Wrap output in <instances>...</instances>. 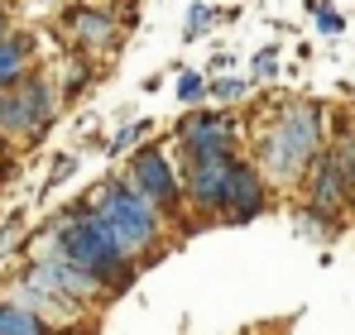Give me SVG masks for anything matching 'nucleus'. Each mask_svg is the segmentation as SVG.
<instances>
[{
    "label": "nucleus",
    "mask_w": 355,
    "mask_h": 335,
    "mask_svg": "<svg viewBox=\"0 0 355 335\" xmlns=\"http://www.w3.org/2000/svg\"><path fill=\"white\" fill-rule=\"evenodd\" d=\"M58 239H62V249H58L62 259L77 264L82 273H92L101 287H130L135 269H130L125 249L106 235V225L96 221L92 211H67L58 221Z\"/></svg>",
    "instance_id": "nucleus-2"
},
{
    "label": "nucleus",
    "mask_w": 355,
    "mask_h": 335,
    "mask_svg": "<svg viewBox=\"0 0 355 335\" xmlns=\"http://www.w3.org/2000/svg\"><path fill=\"white\" fill-rule=\"evenodd\" d=\"M49 273H53V282H58V292L67 297V302H92V297H101V292H106L92 273H82V269H77V264H67L62 254L49 259Z\"/></svg>",
    "instance_id": "nucleus-10"
},
{
    "label": "nucleus",
    "mask_w": 355,
    "mask_h": 335,
    "mask_svg": "<svg viewBox=\"0 0 355 335\" xmlns=\"http://www.w3.org/2000/svg\"><path fill=\"white\" fill-rule=\"evenodd\" d=\"M317 29H322V34H341V15H331V10H317Z\"/></svg>",
    "instance_id": "nucleus-21"
},
{
    "label": "nucleus",
    "mask_w": 355,
    "mask_h": 335,
    "mask_svg": "<svg viewBox=\"0 0 355 335\" xmlns=\"http://www.w3.org/2000/svg\"><path fill=\"white\" fill-rule=\"evenodd\" d=\"M307 172H312V177H307V201H312V211H317V216H331V211L351 197V187H346V177H341V168L331 163V154H327V159H317Z\"/></svg>",
    "instance_id": "nucleus-9"
},
{
    "label": "nucleus",
    "mask_w": 355,
    "mask_h": 335,
    "mask_svg": "<svg viewBox=\"0 0 355 335\" xmlns=\"http://www.w3.org/2000/svg\"><path fill=\"white\" fill-rule=\"evenodd\" d=\"M24 67H29V39H0V91H5V82L15 87L19 77H24Z\"/></svg>",
    "instance_id": "nucleus-12"
},
{
    "label": "nucleus",
    "mask_w": 355,
    "mask_h": 335,
    "mask_svg": "<svg viewBox=\"0 0 355 335\" xmlns=\"http://www.w3.org/2000/svg\"><path fill=\"white\" fill-rule=\"evenodd\" d=\"M49 115H53V87H49V77H19L10 91H0V125L10 134L39 139L49 129Z\"/></svg>",
    "instance_id": "nucleus-4"
},
{
    "label": "nucleus",
    "mask_w": 355,
    "mask_h": 335,
    "mask_svg": "<svg viewBox=\"0 0 355 335\" xmlns=\"http://www.w3.org/2000/svg\"><path fill=\"white\" fill-rule=\"evenodd\" d=\"M67 29L77 34V44H92V48H101V44L116 39V19H111L106 10H92V5L72 10V15H67Z\"/></svg>",
    "instance_id": "nucleus-11"
},
{
    "label": "nucleus",
    "mask_w": 355,
    "mask_h": 335,
    "mask_svg": "<svg viewBox=\"0 0 355 335\" xmlns=\"http://www.w3.org/2000/svg\"><path fill=\"white\" fill-rule=\"evenodd\" d=\"M92 216L106 225V235L125 249V259H130V254H144V249L154 244V235H159L154 206H144V201H139L130 187H120V182H111V187L96 192Z\"/></svg>",
    "instance_id": "nucleus-3"
},
{
    "label": "nucleus",
    "mask_w": 355,
    "mask_h": 335,
    "mask_svg": "<svg viewBox=\"0 0 355 335\" xmlns=\"http://www.w3.org/2000/svg\"><path fill=\"white\" fill-rule=\"evenodd\" d=\"M231 168H236V159H192V172H187V197H192V206L221 211Z\"/></svg>",
    "instance_id": "nucleus-8"
},
{
    "label": "nucleus",
    "mask_w": 355,
    "mask_h": 335,
    "mask_svg": "<svg viewBox=\"0 0 355 335\" xmlns=\"http://www.w3.org/2000/svg\"><path fill=\"white\" fill-rule=\"evenodd\" d=\"M130 192H135L144 206H164V211H173V206H178V177H173V163H168L164 154L144 149V154L135 159V182H130Z\"/></svg>",
    "instance_id": "nucleus-6"
},
{
    "label": "nucleus",
    "mask_w": 355,
    "mask_h": 335,
    "mask_svg": "<svg viewBox=\"0 0 355 335\" xmlns=\"http://www.w3.org/2000/svg\"><path fill=\"white\" fill-rule=\"evenodd\" d=\"M331 163L341 168V177H346V187L355 192V134L346 139V144H341V149H336V154H331Z\"/></svg>",
    "instance_id": "nucleus-17"
},
{
    "label": "nucleus",
    "mask_w": 355,
    "mask_h": 335,
    "mask_svg": "<svg viewBox=\"0 0 355 335\" xmlns=\"http://www.w3.org/2000/svg\"><path fill=\"white\" fill-rule=\"evenodd\" d=\"M207 91H211L216 101H240V96L250 91V82H245V77H221V82H216V87H207Z\"/></svg>",
    "instance_id": "nucleus-18"
},
{
    "label": "nucleus",
    "mask_w": 355,
    "mask_h": 335,
    "mask_svg": "<svg viewBox=\"0 0 355 335\" xmlns=\"http://www.w3.org/2000/svg\"><path fill=\"white\" fill-rule=\"evenodd\" d=\"M0 335H49V331L34 311L15 307V302H0Z\"/></svg>",
    "instance_id": "nucleus-13"
},
{
    "label": "nucleus",
    "mask_w": 355,
    "mask_h": 335,
    "mask_svg": "<svg viewBox=\"0 0 355 335\" xmlns=\"http://www.w3.org/2000/svg\"><path fill=\"white\" fill-rule=\"evenodd\" d=\"M144 129H149V120H135V125H125L116 139H111V149H116V154H120V149H130V144H135V139H139Z\"/></svg>",
    "instance_id": "nucleus-19"
},
{
    "label": "nucleus",
    "mask_w": 355,
    "mask_h": 335,
    "mask_svg": "<svg viewBox=\"0 0 355 335\" xmlns=\"http://www.w3.org/2000/svg\"><path fill=\"white\" fill-rule=\"evenodd\" d=\"M72 168H77V163H72V159H62V163L53 168V177H49V182H62V177H67V172H72Z\"/></svg>",
    "instance_id": "nucleus-22"
},
{
    "label": "nucleus",
    "mask_w": 355,
    "mask_h": 335,
    "mask_svg": "<svg viewBox=\"0 0 355 335\" xmlns=\"http://www.w3.org/2000/svg\"><path fill=\"white\" fill-rule=\"evenodd\" d=\"M0 39H5V5H0Z\"/></svg>",
    "instance_id": "nucleus-23"
},
{
    "label": "nucleus",
    "mask_w": 355,
    "mask_h": 335,
    "mask_svg": "<svg viewBox=\"0 0 355 335\" xmlns=\"http://www.w3.org/2000/svg\"><path fill=\"white\" fill-rule=\"evenodd\" d=\"M274 72H279V53H274V48H264V53L254 57V77H259V82H269Z\"/></svg>",
    "instance_id": "nucleus-20"
},
{
    "label": "nucleus",
    "mask_w": 355,
    "mask_h": 335,
    "mask_svg": "<svg viewBox=\"0 0 355 335\" xmlns=\"http://www.w3.org/2000/svg\"><path fill=\"white\" fill-rule=\"evenodd\" d=\"M211 24H216V10H211V5H192V10H187V29H182V34H187V39H197V34H207Z\"/></svg>",
    "instance_id": "nucleus-15"
},
{
    "label": "nucleus",
    "mask_w": 355,
    "mask_h": 335,
    "mask_svg": "<svg viewBox=\"0 0 355 335\" xmlns=\"http://www.w3.org/2000/svg\"><path fill=\"white\" fill-rule=\"evenodd\" d=\"M202 96H207V77H202V72H182V77H178V101L192 106V101H202Z\"/></svg>",
    "instance_id": "nucleus-16"
},
{
    "label": "nucleus",
    "mask_w": 355,
    "mask_h": 335,
    "mask_svg": "<svg viewBox=\"0 0 355 335\" xmlns=\"http://www.w3.org/2000/svg\"><path fill=\"white\" fill-rule=\"evenodd\" d=\"M293 225H297V235H307V239H327V235H331V221L317 216V211H297Z\"/></svg>",
    "instance_id": "nucleus-14"
},
{
    "label": "nucleus",
    "mask_w": 355,
    "mask_h": 335,
    "mask_svg": "<svg viewBox=\"0 0 355 335\" xmlns=\"http://www.w3.org/2000/svg\"><path fill=\"white\" fill-rule=\"evenodd\" d=\"M317 149H322V106L288 101L259 134V168L279 182H293L317 163Z\"/></svg>",
    "instance_id": "nucleus-1"
},
{
    "label": "nucleus",
    "mask_w": 355,
    "mask_h": 335,
    "mask_svg": "<svg viewBox=\"0 0 355 335\" xmlns=\"http://www.w3.org/2000/svg\"><path fill=\"white\" fill-rule=\"evenodd\" d=\"M182 144L192 149V159H231L236 154V125L226 115H211V111H197L182 120Z\"/></svg>",
    "instance_id": "nucleus-5"
},
{
    "label": "nucleus",
    "mask_w": 355,
    "mask_h": 335,
    "mask_svg": "<svg viewBox=\"0 0 355 335\" xmlns=\"http://www.w3.org/2000/svg\"><path fill=\"white\" fill-rule=\"evenodd\" d=\"M221 211H226V221H254V216L264 211V177L250 163H240V159H236V168H231V177H226Z\"/></svg>",
    "instance_id": "nucleus-7"
}]
</instances>
